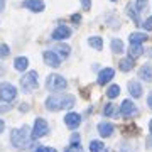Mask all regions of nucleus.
<instances>
[{"label":"nucleus","mask_w":152,"mask_h":152,"mask_svg":"<svg viewBox=\"0 0 152 152\" xmlns=\"http://www.w3.org/2000/svg\"><path fill=\"white\" fill-rule=\"evenodd\" d=\"M75 96L73 95H53L46 100V108L51 112H58L61 108H71L75 105Z\"/></svg>","instance_id":"obj_1"},{"label":"nucleus","mask_w":152,"mask_h":152,"mask_svg":"<svg viewBox=\"0 0 152 152\" xmlns=\"http://www.w3.org/2000/svg\"><path fill=\"white\" fill-rule=\"evenodd\" d=\"M10 140H12V144H14L17 149H26L27 144H29L27 127H22V129H15V130H12Z\"/></svg>","instance_id":"obj_2"},{"label":"nucleus","mask_w":152,"mask_h":152,"mask_svg":"<svg viewBox=\"0 0 152 152\" xmlns=\"http://www.w3.org/2000/svg\"><path fill=\"white\" fill-rule=\"evenodd\" d=\"M46 86H48L49 91H61L68 86V83L61 75H49L48 80H46Z\"/></svg>","instance_id":"obj_3"},{"label":"nucleus","mask_w":152,"mask_h":152,"mask_svg":"<svg viewBox=\"0 0 152 152\" xmlns=\"http://www.w3.org/2000/svg\"><path fill=\"white\" fill-rule=\"evenodd\" d=\"M20 86L26 93H31L32 90L37 88V73L36 71H29L20 78Z\"/></svg>","instance_id":"obj_4"},{"label":"nucleus","mask_w":152,"mask_h":152,"mask_svg":"<svg viewBox=\"0 0 152 152\" xmlns=\"http://www.w3.org/2000/svg\"><path fill=\"white\" fill-rule=\"evenodd\" d=\"M17 96V90L10 83H2L0 85V102H12Z\"/></svg>","instance_id":"obj_5"},{"label":"nucleus","mask_w":152,"mask_h":152,"mask_svg":"<svg viewBox=\"0 0 152 152\" xmlns=\"http://www.w3.org/2000/svg\"><path fill=\"white\" fill-rule=\"evenodd\" d=\"M49 130V125L44 118H36L34 122V127H32V139H41L48 134Z\"/></svg>","instance_id":"obj_6"},{"label":"nucleus","mask_w":152,"mask_h":152,"mask_svg":"<svg viewBox=\"0 0 152 152\" xmlns=\"http://www.w3.org/2000/svg\"><path fill=\"white\" fill-rule=\"evenodd\" d=\"M64 124L68 129H71V130H75L76 127H80V124H81V115L80 113H68L64 117Z\"/></svg>","instance_id":"obj_7"},{"label":"nucleus","mask_w":152,"mask_h":152,"mask_svg":"<svg viewBox=\"0 0 152 152\" xmlns=\"http://www.w3.org/2000/svg\"><path fill=\"white\" fill-rule=\"evenodd\" d=\"M120 113L124 115V117H134V115L137 113V107L134 102H130V100H125L124 103H122V107H120Z\"/></svg>","instance_id":"obj_8"},{"label":"nucleus","mask_w":152,"mask_h":152,"mask_svg":"<svg viewBox=\"0 0 152 152\" xmlns=\"http://www.w3.org/2000/svg\"><path fill=\"white\" fill-rule=\"evenodd\" d=\"M44 61H46V64L51 66V68H58L61 63V56L56 54L54 51H46L44 53Z\"/></svg>","instance_id":"obj_9"},{"label":"nucleus","mask_w":152,"mask_h":152,"mask_svg":"<svg viewBox=\"0 0 152 152\" xmlns=\"http://www.w3.org/2000/svg\"><path fill=\"white\" fill-rule=\"evenodd\" d=\"M71 37V29L66 27V26H59V27L54 29L53 32V39L54 41H64V39Z\"/></svg>","instance_id":"obj_10"},{"label":"nucleus","mask_w":152,"mask_h":152,"mask_svg":"<svg viewBox=\"0 0 152 152\" xmlns=\"http://www.w3.org/2000/svg\"><path fill=\"white\" fill-rule=\"evenodd\" d=\"M22 7L31 9L32 12H42L46 5H44L42 0H24V2H22Z\"/></svg>","instance_id":"obj_11"},{"label":"nucleus","mask_w":152,"mask_h":152,"mask_svg":"<svg viewBox=\"0 0 152 152\" xmlns=\"http://www.w3.org/2000/svg\"><path fill=\"white\" fill-rule=\"evenodd\" d=\"M115 71L112 68H105V69L100 71V75H98V85H107L108 81H112V78H113Z\"/></svg>","instance_id":"obj_12"},{"label":"nucleus","mask_w":152,"mask_h":152,"mask_svg":"<svg viewBox=\"0 0 152 152\" xmlns=\"http://www.w3.org/2000/svg\"><path fill=\"white\" fill-rule=\"evenodd\" d=\"M115 127L112 124H108V122H102V124H98V134L102 137H110L112 134H113Z\"/></svg>","instance_id":"obj_13"},{"label":"nucleus","mask_w":152,"mask_h":152,"mask_svg":"<svg viewBox=\"0 0 152 152\" xmlns=\"http://www.w3.org/2000/svg\"><path fill=\"white\" fill-rule=\"evenodd\" d=\"M139 78L144 80V81H147V83H151L152 81V66L151 64L142 66L140 69H139Z\"/></svg>","instance_id":"obj_14"},{"label":"nucleus","mask_w":152,"mask_h":152,"mask_svg":"<svg viewBox=\"0 0 152 152\" xmlns=\"http://www.w3.org/2000/svg\"><path fill=\"white\" fill-rule=\"evenodd\" d=\"M129 91H130V95L134 98H139L142 95V86H140V83H137V81H130L129 83Z\"/></svg>","instance_id":"obj_15"},{"label":"nucleus","mask_w":152,"mask_h":152,"mask_svg":"<svg viewBox=\"0 0 152 152\" xmlns=\"http://www.w3.org/2000/svg\"><path fill=\"white\" fill-rule=\"evenodd\" d=\"M147 39V36L144 32H132L129 36V42L130 44H142Z\"/></svg>","instance_id":"obj_16"},{"label":"nucleus","mask_w":152,"mask_h":152,"mask_svg":"<svg viewBox=\"0 0 152 152\" xmlns=\"http://www.w3.org/2000/svg\"><path fill=\"white\" fill-rule=\"evenodd\" d=\"M118 68H120V71H125V73H127V71H130L132 68H134V58H130V56H129V58L122 59L118 63Z\"/></svg>","instance_id":"obj_17"},{"label":"nucleus","mask_w":152,"mask_h":152,"mask_svg":"<svg viewBox=\"0 0 152 152\" xmlns=\"http://www.w3.org/2000/svg\"><path fill=\"white\" fill-rule=\"evenodd\" d=\"M14 64H15V69H17V71H26V69H27L29 61H27V58H24V56H19V58H15Z\"/></svg>","instance_id":"obj_18"},{"label":"nucleus","mask_w":152,"mask_h":152,"mask_svg":"<svg viewBox=\"0 0 152 152\" xmlns=\"http://www.w3.org/2000/svg\"><path fill=\"white\" fill-rule=\"evenodd\" d=\"M88 44H90L91 48H95L96 51H102V49H103V39H102V37H96V36L88 39Z\"/></svg>","instance_id":"obj_19"},{"label":"nucleus","mask_w":152,"mask_h":152,"mask_svg":"<svg viewBox=\"0 0 152 152\" xmlns=\"http://www.w3.org/2000/svg\"><path fill=\"white\" fill-rule=\"evenodd\" d=\"M142 54V46L140 44H130V49H129V56L130 58H139V56Z\"/></svg>","instance_id":"obj_20"},{"label":"nucleus","mask_w":152,"mask_h":152,"mask_svg":"<svg viewBox=\"0 0 152 152\" xmlns=\"http://www.w3.org/2000/svg\"><path fill=\"white\" fill-rule=\"evenodd\" d=\"M127 14H129V17H130L132 20L135 22L137 26H142L140 20H139V10H135V9H134V5H129V7H127Z\"/></svg>","instance_id":"obj_21"},{"label":"nucleus","mask_w":152,"mask_h":152,"mask_svg":"<svg viewBox=\"0 0 152 152\" xmlns=\"http://www.w3.org/2000/svg\"><path fill=\"white\" fill-rule=\"evenodd\" d=\"M54 51H58V54H59L61 58H68L71 49H69V46H66V44H58Z\"/></svg>","instance_id":"obj_22"},{"label":"nucleus","mask_w":152,"mask_h":152,"mask_svg":"<svg viewBox=\"0 0 152 152\" xmlns=\"http://www.w3.org/2000/svg\"><path fill=\"white\" fill-rule=\"evenodd\" d=\"M103 142L100 140H91L90 142V152H103Z\"/></svg>","instance_id":"obj_23"},{"label":"nucleus","mask_w":152,"mask_h":152,"mask_svg":"<svg viewBox=\"0 0 152 152\" xmlns=\"http://www.w3.org/2000/svg\"><path fill=\"white\" fill-rule=\"evenodd\" d=\"M112 51L120 54V53H124V42L120 41V39H113L112 41Z\"/></svg>","instance_id":"obj_24"},{"label":"nucleus","mask_w":152,"mask_h":152,"mask_svg":"<svg viewBox=\"0 0 152 152\" xmlns=\"http://www.w3.org/2000/svg\"><path fill=\"white\" fill-rule=\"evenodd\" d=\"M120 95V86L118 85H112V86L108 88V91H107V96L108 98H115Z\"/></svg>","instance_id":"obj_25"},{"label":"nucleus","mask_w":152,"mask_h":152,"mask_svg":"<svg viewBox=\"0 0 152 152\" xmlns=\"http://www.w3.org/2000/svg\"><path fill=\"white\" fill-rule=\"evenodd\" d=\"M10 54V48L7 44H0V58H5Z\"/></svg>","instance_id":"obj_26"},{"label":"nucleus","mask_w":152,"mask_h":152,"mask_svg":"<svg viewBox=\"0 0 152 152\" xmlns=\"http://www.w3.org/2000/svg\"><path fill=\"white\" fill-rule=\"evenodd\" d=\"M115 113V107L112 103H108L107 107H105V110H103V115L105 117H110V115H113Z\"/></svg>","instance_id":"obj_27"},{"label":"nucleus","mask_w":152,"mask_h":152,"mask_svg":"<svg viewBox=\"0 0 152 152\" xmlns=\"http://www.w3.org/2000/svg\"><path fill=\"white\" fill-rule=\"evenodd\" d=\"M137 10L139 12H142V10H145L147 9V0H137Z\"/></svg>","instance_id":"obj_28"},{"label":"nucleus","mask_w":152,"mask_h":152,"mask_svg":"<svg viewBox=\"0 0 152 152\" xmlns=\"http://www.w3.org/2000/svg\"><path fill=\"white\" fill-rule=\"evenodd\" d=\"M64 152H83V151H81V147L78 145V144H76V145L73 144V145L66 147V151H64Z\"/></svg>","instance_id":"obj_29"},{"label":"nucleus","mask_w":152,"mask_h":152,"mask_svg":"<svg viewBox=\"0 0 152 152\" xmlns=\"http://www.w3.org/2000/svg\"><path fill=\"white\" fill-rule=\"evenodd\" d=\"M142 27L145 29V31H152V17H149V19L142 24Z\"/></svg>","instance_id":"obj_30"},{"label":"nucleus","mask_w":152,"mask_h":152,"mask_svg":"<svg viewBox=\"0 0 152 152\" xmlns=\"http://www.w3.org/2000/svg\"><path fill=\"white\" fill-rule=\"evenodd\" d=\"M81 5H83V10H90L91 2H90V0H81Z\"/></svg>","instance_id":"obj_31"},{"label":"nucleus","mask_w":152,"mask_h":152,"mask_svg":"<svg viewBox=\"0 0 152 152\" xmlns=\"http://www.w3.org/2000/svg\"><path fill=\"white\" fill-rule=\"evenodd\" d=\"M36 152H56L54 149H51V147H39Z\"/></svg>","instance_id":"obj_32"},{"label":"nucleus","mask_w":152,"mask_h":152,"mask_svg":"<svg viewBox=\"0 0 152 152\" xmlns=\"http://www.w3.org/2000/svg\"><path fill=\"white\" fill-rule=\"evenodd\" d=\"M71 20H73V22H75V24H78V22H80V20H81V17H80V15H78V14H75V15H71Z\"/></svg>","instance_id":"obj_33"},{"label":"nucleus","mask_w":152,"mask_h":152,"mask_svg":"<svg viewBox=\"0 0 152 152\" xmlns=\"http://www.w3.org/2000/svg\"><path fill=\"white\" fill-rule=\"evenodd\" d=\"M147 105H149V108H152V91L149 93V96H147Z\"/></svg>","instance_id":"obj_34"},{"label":"nucleus","mask_w":152,"mask_h":152,"mask_svg":"<svg viewBox=\"0 0 152 152\" xmlns=\"http://www.w3.org/2000/svg\"><path fill=\"white\" fill-rule=\"evenodd\" d=\"M147 144H149V147H151V149H152V134H151V137L147 139Z\"/></svg>","instance_id":"obj_35"},{"label":"nucleus","mask_w":152,"mask_h":152,"mask_svg":"<svg viewBox=\"0 0 152 152\" xmlns=\"http://www.w3.org/2000/svg\"><path fill=\"white\" fill-rule=\"evenodd\" d=\"M4 5H5V0H0V12L4 10Z\"/></svg>","instance_id":"obj_36"},{"label":"nucleus","mask_w":152,"mask_h":152,"mask_svg":"<svg viewBox=\"0 0 152 152\" xmlns=\"http://www.w3.org/2000/svg\"><path fill=\"white\" fill-rule=\"evenodd\" d=\"M4 127H5V124H4V122H2V120H0V134H2V132H4Z\"/></svg>","instance_id":"obj_37"},{"label":"nucleus","mask_w":152,"mask_h":152,"mask_svg":"<svg viewBox=\"0 0 152 152\" xmlns=\"http://www.w3.org/2000/svg\"><path fill=\"white\" fill-rule=\"evenodd\" d=\"M71 140H73V142H78V140H80V137H78V135H73V139H71Z\"/></svg>","instance_id":"obj_38"},{"label":"nucleus","mask_w":152,"mask_h":152,"mask_svg":"<svg viewBox=\"0 0 152 152\" xmlns=\"http://www.w3.org/2000/svg\"><path fill=\"white\" fill-rule=\"evenodd\" d=\"M149 129H151V134H152V118H151V124H149Z\"/></svg>","instance_id":"obj_39"},{"label":"nucleus","mask_w":152,"mask_h":152,"mask_svg":"<svg viewBox=\"0 0 152 152\" xmlns=\"http://www.w3.org/2000/svg\"><path fill=\"white\" fill-rule=\"evenodd\" d=\"M4 75V68H0V76Z\"/></svg>","instance_id":"obj_40"},{"label":"nucleus","mask_w":152,"mask_h":152,"mask_svg":"<svg viewBox=\"0 0 152 152\" xmlns=\"http://www.w3.org/2000/svg\"><path fill=\"white\" fill-rule=\"evenodd\" d=\"M112 2H115V0H112Z\"/></svg>","instance_id":"obj_41"}]
</instances>
